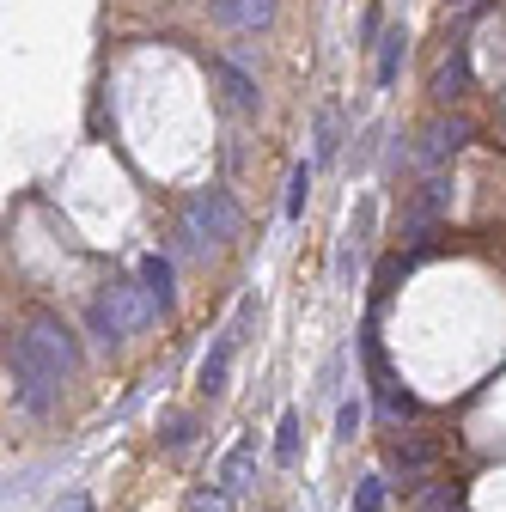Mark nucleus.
<instances>
[{"mask_svg":"<svg viewBox=\"0 0 506 512\" xmlns=\"http://www.w3.org/2000/svg\"><path fill=\"white\" fill-rule=\"evenodd\" d=\"M452 506H458L452 488H427V494H421V512H452Z\"/></svg>","mask_w":506,"mask_h":512,"instance_id":"4be33fe9","label":"nucleus"},{"mask_svg":"<svg viewBox=\"0 0 506 512\" xmlns=\"http://www.w3.org/2000/svg\"><path fill=\"white\" fill-rule=\"evenodd\" d=\"M238 238V202L226 189H196L183 202V244L189 250H208V244H226Z\"/></svg>","mask_w":506,"mask_h":512,"instance_id":"7ed1b4c3","label":"nucleus"},{"mask_svg":"<svg viewBox=\"0 0 506 512\" xmlns=\"http://www.w3.org/2000/svg\"><path fill=\"white\" fill-rule=\"evenodd\" d=\"M403 43H409V37H403V25H397V31L385 37V49H378V86L397 80V68H403Z\"/></svg>","mask_w":506,"mask_h":512,"instance_id":"2eb2a0df","label":"nucleus"},{"mask_svg":"<svg viewBox=\"0 0 506 512\" xmlns=\"http://www.w3.org/2000/svg\"><path fill=\"white\" fill-rule=\"evenodd\" d=\"M354 427H360V409L342 403V409H336V439H354Z\"/></svg>","mask_w":506,"mask_h":512,"instance_id":"5701e85b","label":"nucleus"},{"mask_svg":"<svg viewBox=\"0 0 506 512\" xmlns=\"http://www.w3.org/2000/svg\"><path fill=\"white\" fill-rule=\"evenodd\" d=\"M220 92H226V104H232V110H257V86L244 80L238 61H220Z\"/></svg>","mask_w":506,"mask_h":512,"instance_id":"9b49d317","label":"nucleus"},{"mask_svg":"<svg viewBox=\"0 0 506 512\" xmlns=\"http://www.w3.org/2000/svg\"><path fill=\"white\" fill-rule=\"evenodd\" d=\"M433 458H439V445H433V439H397V445H391V470H397L403 482H421Z\"/></svg>","mask_w":506,"mask_h":512,"instance_id":"0eeeda50","label":"nucleus"},{"mask_svg":"<svg viewBox=\"0 0 506 512\" xmlns=\"http://www.w3.org/2000/svg\"><path fill=\"white\" fill-rule=\"evenodd\" d=\"M330 153H336V110L318 116V159H330Z\"/></svg>","mask_w":506,"mask_h":512,"instance_id":"412c9836","label":"nucleus"},{"mask_svg":"<svg viewBox=\"0 0 506 512\" xmlns=\"http://www.w3.org/2000/svg\"><path fill=\"white\" fill-rule=\"evenodd\" d=\"M305 196H311V165H293V183H287V214L293 220L305 214Z\"/></svg>","mask_w":506,"mask_h":512,"instance_id":"f3484780","label":"nucleus"},{"mask_svg":"<svg viewBox=\"0 0 506 512\" xmlns=\"http://www.w3.org/2000/svg\"><path fill=\"white\" fill-rule=\"evenodd\" d=\"M409 275V256H385V263H378V299L385 293H397V281Z\"/></svg>","mask_w":506,"mask_h":512,"instance_id":"6ab92c4d","label":"nucleus"},{"mask_svg":"<svg viewBox=\"0 0 506 512\" xmlns=\"http://www.w3.org/2000/svg\"><path fill=\"white\" fill-rule=\"evenodd\" d=\"M7 366H13V397H19V409L49 415L55 397H61V384H68L74 366H80V348H74V336L61 330L55 317H37V324H25L13 336Z\"/></svg>","mask_w":506,"mask_h":512,"instance_id":"f257e3e1","label":"nucleus"},{"mask_svg":"<svg viewBox=\"0 0 506 512\" xmlns=\"http://www.w3.org/2000/svg\"><path fill=\"white\" fill-rule=\"evenodd\" d=\"M214 19H220V25H238V31H257V25L275 19V0H220Z\"/></svg>","mask_w":506,"mask_h":512,"instance_id":"9d476101","label":"nucleus"},{"mask_svg":"<svg viewBox=\"0 0 506 512\" xmlns=\"http://www.w3.org/2000/svg\"><path fill=\"white\" fill-rule=\"evenodd\" d=\"M354 512H385V476H366L354 488Z\"/></svg>","mask_w":506,"mask_h":512,"instance_id":"dca6fc26","label":"nucleus"},{"mask_svg":"<svg viewBox=\"0 0 506 512\" xmlns=\"http://www.w3.org/2000/svg\"><path fill=\"white\" fill-rule=\"evenodd\" d=\"M250 482H257V439H238L232 452L220 458V488H226V494L238 500V494H244Z\"/></svg>","mask_w":506,"mask_h":512,"instance_id":"423d86ee","label":"nucleus"},{"mask_svg":"<svg viewBox=\"0 0 506 512\" xmlns=\"http://www.w3.org/2000/svg\"><path fill=\"white\" fill-rule=\"evenodd\" d=\"M55 512H92V500H86V494H61Z\"/></svg>","mask_w":506,"mask_h":512,"instance_id":"b1692460","label":"nucleus"},{"mask_svg":"<svg viewBox=\"0 0 506 512\" xmlns=\"http://www.w3.org/2000/svg\"><path fill=\"white\" fill-rule=\"evenodd\" d=\"M232 354H238V336L226 330L214 348H208V360H202V397H220L226 391V372H232Z\"/></svg>","mask_w":506,"mask_h":512,"instance_id":"1a4fd4ad","label":"nucleus"},{"mask_svg":"<svg viewBox=\"0 0 506 512\" xmlns=\"http://www.w3.org/2000/svg\"><path fill=\"white\" fill-rule=\"evenodd\" d=\"M470 141V122L464 116H433L427 128H421V165H439L446 153H458Z\"/></svg>","mask_w":506,"mask_h":512,"instance_id":"39448f33","label":"nucleus"},{"mask_svg":"<svg viewBox=\"0 0 506 512\" xmlns=\"http://www.w3.org/2000/svg\"><path fill=\"white\" fill-rule=\"evenodd\" d=\"M446 202H452L446 177H427V183H421V196H415V208H409V244H427V232L439 226V214H446Z\"/></svg>","mask_w":506,"mask_h":512,"instance_id":"20e7f679","label":"nucleus"},{"mask_svg":"<svg viewBox=\"0 0 506 512\" xmlns=\"http://www.w3.org/2000/svg\"><path fill=\"white\" fill-rule=\"evenodd\" d=\"M275 464L281 470L299 464V415H281V427H275Z\"/></svg>","mask_w":506,"mask_h":512,"instance_id":"f8f14e48","label":"nucleus"},{"mask_svg":"<svg viewBox=\"0 0 506 512\" xmlns=\"http://www.w3.org/2000/svg\"><path fill=\"white\" fill-rule=\"evenodd\" d=\"M378 409H385L391 421H409V415H415L421 403H415V397L403 391V384H397V378H391V384H378Z\"/></svg>","mask_w":506,"mask_h":512,"instance_id":"4468645a","label":"nucleus"},{"mask_svg":"<svg viewBox=\"0 0 506 512\" xmlns=\"http://www.w3.org/2000/svg\"><path fill=\"white\" fill-rule=\"evenodd\" d=\"M141 287H147L159 305H171V263H165V256H147V263H141Z\"/></svg>","mask_w":506,"mask_h":512,"instance_id":"ddd939ff","label":"nucleus"},{"mask_svg":"<svg viewBox=\"0 0 506 512\" xmlns=\"http://www.w3.org/2000/svg\"><path fill=\"white\" fill-rule=\"evenodd\" d=\"M189 439H196V421H189V415H171V427H165V445H171V452H183Z\"/></svg>","mask_w":506,"mask_h":512,"instance_id":"aec40b11","label":"nucleus"},{"mask_svg":"<svg viewBox=\"0 0 506 512\" xmlns=\"http://www.w3.org/2000/svg\"><path fill=\"white\" fill-rule=\"evenodd\" d=\"M153 311H159V299H153V293L141 287V275H135V281H116V287L92 305V330H98V342H122V336L147 330Z\"/></svg>","mask_w":506,"mask_h":512,"instance_id":"f03ea898","label":"nucleus"},{"mask_svg":"<svg viewBox=\"0 0 506 512\" xmlns=\"http://www.w3.org/2000/svg\"><path fill=\"white\" fill-rule=\"evenodd\" d=\"M464 86H470V49H464V43H452V55L439 61V74H433V98H439V104H452Z\"/></svg>","mask_w":506,"mask_h":512,"instance_id":"6e6552de","label":"nucleus"},{"mask_svg":"<svg viewBox=\"0 0 506 512\" xmlns=\"http://www.w3.org/2000/svg\"><path fill=\"white\" fill-rule=\"evenodd\" d=\"M183 512H232V494L226 488H202V494H189Z\"/></svg>","mask_w":506,"mask_h":512,"instance_id":"a211bd4d","label":"nucleus"}]
</instances>
